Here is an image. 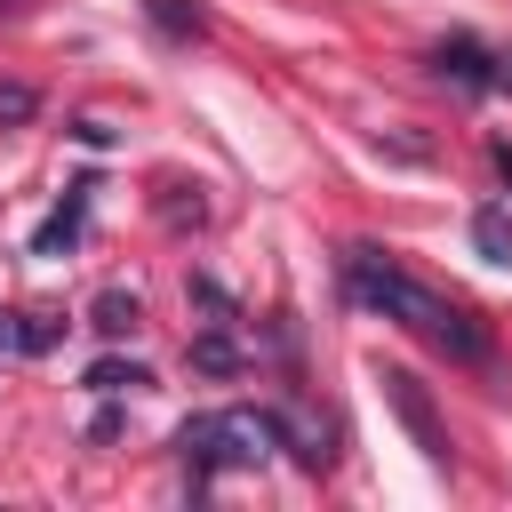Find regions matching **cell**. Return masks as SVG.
<instances>
[{
  "label": "cell",
  "instance_id": "6da1fadb",
  "mask_svg": "<svg viewBox=\"0 0 512 512\" xmlns=\"http://www.w3.org/2000/svg\"><path fill=\"white\" fill-rule=\"evenodd\" d=\"M344 288L368 304V312H384V320H400V328H416L432 352H448V360H488L496 344H488V328L464 312V304H448L440 288H424V280H408L400 264H384L376 248H344Z\"/></svg>",
  "mask_w": 512,
  "mask_h": 512
},
{
  "label": "cell",
  "instance_id": "7a4b0ae2",
  "mask_svg": "<svg viewBox=\"0 0 512 512\" xmlns=\"http://www.w3.org/2000/svg\"><path fill=\"white\" fill-rule=\"evenodd\" d=\"M264 448H280L272 408H224V416H192L176 432V456H184L192 480H208L216 464H264Z\"/></svg>",
  "mask_w": 512,
  "mask_h": 512
},
{
  "label": "cell",
  "instance_id": "3957f363",
  "mask_svg": "<svg viewBox=\"0 0 512 512\" xmlns=\"http://www.w3.org/2000/svg\"><path fill=\"white\" fill-rule=\"evenodd\" d=\"M376 384H384V400L400 408V424L416 432V448H424V464H448V432H440V416H432V400H424V384H416L408 368H384Z\"/></svg>",
  "mask_w": 512,
  "mask_h": 512
},
{
  "label": "cell",
  "instance_id": "277c9868",
  "mask_svg": "<svg viewBox=\"0 0 512 512\" xmlns=\"http://www.w3.org/2000/svg\"><path fill=\"white\" fill-rule=\"evenodd\" d=\"M88 192H96L88 176H80V184H64V200H56V216H48L40 232H32V256H64V248L80 240V224H88Z\"/></svg>",
  "mask_w": 512,
  "mask_h": 512
},
{
  "label": "cell",
  "instance_id": "5b68a950",
  "mask_svg": "<svg viewBox=\"0 0 512 512\" xmlns=\"http://www.w3.org/2000/svg\"><path fill=\"white\" fill-rule=\"evenodd\" d=\"M432 72H440V80H456L464 96L496 88V64H488V56L472 48V40H440V48H432Z\"/></svg>",
  "mask_w": 512,
  "mask_h": 512
},
{
  "label": "cell",
  "instance_id": "8992f818",
  "mask_svg": "<svg viewBox=\"0 0 512 512\" xmlns=\"http://www.w3.org/2000/svg\"><path fill=\"white\" fill-rule=\"evenodd\" d=\"M64 336V320H40V312H0V352H48Z\"/></svg>",
  "mask_w": 512,
  "mask_h": 512
},
{
  "label": "cell",
  "instance_id": "52a82bcc",
  "mask_svg": "<svg viewBox=\"0 0 512 512\" xmlns=\"http://www.w3.org/2000/svg\"><path fill=\"white\" fill-rule=\"evenodd\" d=\"M472 248L512 272V208H472Z\"/></svg>",
  "mask_w": 512,
  "mask_h": 512
},
{
  "label": "cell",
  "instance_id": "ba28073f",
  "mask_svg": "<svg viewBox=\"0 0 512 512\" xmlns=\"http://www.w3.org/2000/svg\"><path fill=\"white\" fill-rule=\"evenodd\" d=\"M144 16H152V32H168V40H200V32H208V8H200V0H144Z\"/></svg>",
  "mask_w": 512,
  "mask_h": 512
},
{
  "label": "cell",
  "instance_id": "9c48e42d",
  "mask_svg": "<svg viewBox=\"0 0 512 512\" xmlns=\"http://www.w3.org/2000/svg\"><path fill=\"white\" fill-rule=\"evenodd\" d=\"M136 384H152L144 360H96L88 368V392H136Z\"/></svg>",
  "mask_w": 512,
  "mask_h": 512
},
{
  "label": "cell",
  "instance_id": "30bf717a",
  "mask_svg": "<svg viewBox=\"0 0 512 512\" xmlns=\"http://www.w3.org/2000/svg\"><path fill=\"white\" fill-rule=\"evenodd\" d=\"M96 328H104V336H128V328H136V288H104V296H96Z\"/></svg>",
  "mask_w": 512,
  "mask_h": 512
},
{
  "label": "cell",
  "instance_id": "8fae6325",
  "mask_svg": "<svg viewBox=\"0 0 512 512\" xmlns=\"http://www.w3.org/2000/svg\"><path fill=\"white\" fill-rule=\"evenodd\" d=\"M192 360H200V368H216V376H224V368H240V352H232V336H224V320H216V328H208V336L192 344Z\"/></svg>",
  "mask_w": 512,
  "mask_h": 512
},
{
  "label": "cell",
  "instance_id": "7c38bea8",
  "mask_svg": "<svg viewBox=\"0 0 512 512\" xmlns=\"http://www.w3.org/2000/svg\"><path fill=\"white\" fill-rule=\"evenodd\" d=\"M160 216H168V224H200V216H208V200H200V192H184V184H168Z\"/></svg>",
  "mask_w": 512,
  "mask_h": 512
},
{
  "label": "cell",
  "instance_id": "4fadbf2b",
  "mask_svg": "<svg viewBox=\"0 0 512 512\" xmlns=\"http://www.w3.org/2000/svg\"><path fill=\"white\" fill-rule=\"evenodd\" d=\"M32 112H40V96H32V88H16V80H8V88H0V120H32Z\"/></svg>",
  "mask_w": 512,
  "mask_h": 512
},
{
  "label": "cell",
  "instance_id": "5bb4252c",
  "mask_svg": "<svg viewBox=\"0 0 512 512\" xmlns=\"http://www.w3.org/2000/svg\"><path fill=\"white\" fill-rule=\"evenodd\" d=\"M488 160H496V176L512 184V136H496V144H488Z\"/></svg>",
  "mask_w": 512,
  "mask_h": 512
},
{
  "label": "cell",
  "instance_id": "9a60e30c",
  "mask_svg": "<svg viewBox=\"0 0 512 512\" xmlns=\"http://www.w3.org/2000/svg\"><path fill=\"white\" fill-rule=\"evenodd\" d=\"M496 88H512V56H496Z\"/></svg>",
  "mask_w": 512,
  "mask_h": 512
}]
</instances>
